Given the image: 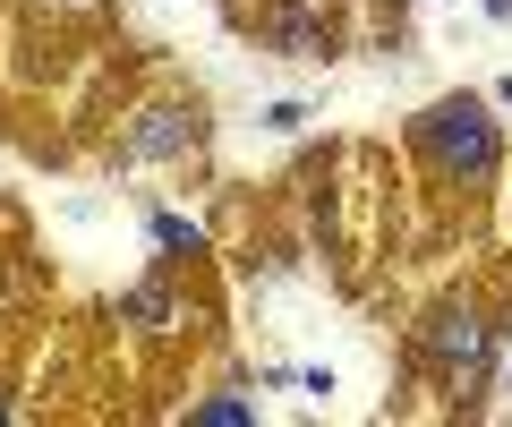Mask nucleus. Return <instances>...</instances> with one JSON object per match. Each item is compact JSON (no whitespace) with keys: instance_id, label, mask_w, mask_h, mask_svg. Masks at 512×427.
<instances>
[{"instance_id":"f257e3e1","label":"nucleus","mask_w":512,"mask_h":427,"mask_svg":"<svg viewBox=\"0 0 512 427\" xmlns=\"http://www.w3.org/2000/svg\"><path fill=\"white\" fill-rule=\"evenodd\" d=\"M410 154L436 171L444 188H487L504 171V129H495V103L478 94H444L410 120Z\"/></svg>"},{"instance_id":"f03ea898","label":"nucleus","mask_w":512,"mask_h":427,"mask_svg":"<svg viewBox=\"0 0 512 427\" xmlns=\"http://www.w3.org/2000/svg\"><path fill=\"white\" fill-rule=\"evenodd\" d=\"M419 351L444 368V385H453L461 402H478V393H487V368H495V325L453 299V308H436V316L419 325Z\"/></svg>"},{"instance_id":"7ed1b4c3","label":"nucleus","mask_w":512,"mask_h":427,"mask_svg":"<svg viewBox=\"0 0 512 427\" xmlns=\"http://www.w3.org/2000/svg\"><path fill=\"white\" fill-rule=\"evenodd\" d=\"M197 112H180V103H163V112L137 120V137H128V163H171V154H197Z\"/></svg>"},{"instance_id":"20e7f679","label":"nucleus","mask_w":512,"mask_h":427,"mask_svg":"<svg viewBox=\"0 0 512 427\" xmlns=\"http://www.w3.org/2000/svg\"><path fill=\"white\" fill-rule=\"evenodd\" d=\"M265 52H282V60H333V26L308 18V9H274V18H265Z\"/></svg>"},{"instance_id":"39448f33","label":"nucleus","mask_w":512,"mask_h":427,"mask_svg":"<svg viewBox=\"0 0 512 427\" xmlns=\"http://www.w3.org/2000/svg\"><path fill=\"white\" fill-rule=\"evenodd\" d=\"M120 316H128V325H154V334L171 325V257L154 265L146 282H128V291H120Z\"/></svg>"},{"instance_id":"423d86ee","label":"nucleus","mask_w":512,"mask_h":427,"mask_svg":"<svg viewBox=\"0 0 512 427\" xmlns=\"http://www.w3.org/2000/svg\"><path fill=\"white\" fill-rule=\"evenodd\" d=\"M146 231H154V248H163V257H171V265H180V257H205V231H197V223H188V214H154V223H146Z\"/></svg>"},{"instance_id":"0eeeda50","label":"nucleus","mask_w":512,"mask_h":427,"mask_svg":"<svg viewBox=\"0 0 512 427\" xmlns=\"http://www.w3.org/2000/svg\"><path fill=\"white\" fill-rule=\"evenodd\" d=\"M188 419H197V427H248L256 402H248V393H214V402H188Z\"/></svg>"},{"instance_id":"6e6552de","label":"nucleus","mask_w":512,"mask_h":427,"mask_svg":"<svg viewBox=\"0 0 512 427\" xmlns=\"http://www.w3.org/2000/svg\"><path fill=\"white\" fill-rule=\"evenodd\" d=\"M265 129H282V137L308 129V103H265Z\"/></svg>"},{"instance_id":"1a4fd4ad","label":"nucleus","mask_w":512,"mask_h":427,"mask_svg":"<svg viewBox=\"0 0 512 427\" xmlns=\"http://www.w3.org/2000/svg\"><path fill=\"white\" fill-rule=\"evenodd\" d=\"M487 18H495V26H512V0H487Z\"/></svg>"},{"instance_id":"9d476101","label":"nucleus","mask_w":512,"mask_h":427,"mask_svg":"<svg viewBox=\"0 0 512 427\" xmlns=\"http://www.w3.org/2000/svg\"><path fill=\"white\" fill-rule=\"evenodd\" d=\"M504 368H512V351H504Z\"/></svg>"}]
</instances>
